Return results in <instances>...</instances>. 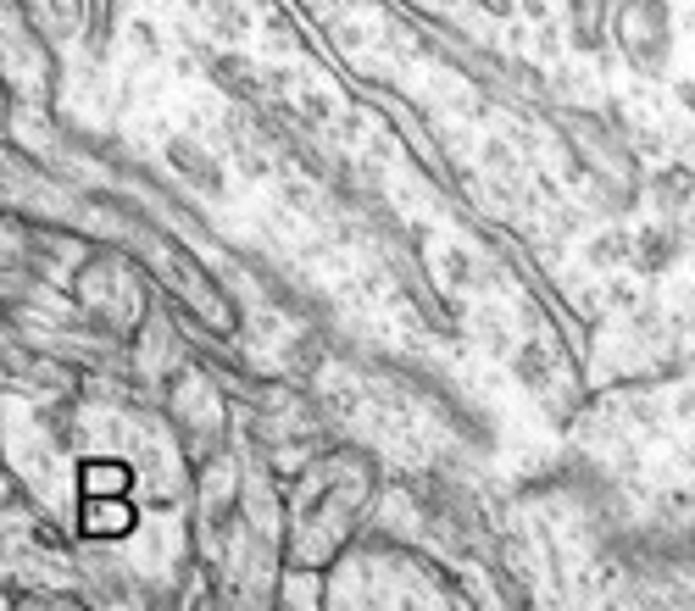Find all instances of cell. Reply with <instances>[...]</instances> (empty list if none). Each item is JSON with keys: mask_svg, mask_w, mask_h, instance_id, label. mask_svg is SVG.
Wrapping results in <instances>:
<instances>
[{"mask_svg": "<svg viewBox=\"0 0 695 611\" xmlns=\"http://www.w3.org/2000/svg\"><path fill=\"white\" fill-rule=\"evenodd\" d=\"M667 411H673L678 422H695V389H678V395L667 400Z\"/></svg>", "mask_w": 695, "mask_h": 611, "instance_id": "cell-17", "label": "cell"}, {"mask_svg": "<svg viewBox=\"0 0 695 611\" xmlns=\"http://www.w3.org/2000/svg\"><path fill=\"white\" fill-rule=\"evenodd\" d=\"M300 118H306L311 129H334V118H339V95H334L328 84H306V90H300Z\"/></svg>", "mask_w": 695, "mask_h": 611, "instance_id": "cell-8", "label": "cell"}, {"mask_svg": "<svg viewBox=\"0 0 695 611\" xmlns=\"http://www.w3.org/2000/svg\"><path fill=\"white\" fill-rule=\"evenodd\" d=\"M334 45H339L345 57H362V51L374 45V23H368V18H339V23H334Z\"/></svg>", "mask_w": 695, "mask_h": 611, "instance_id": "cell-10", "label": "cell"}, {"mask_svg": "<svg viewBox=\"0 0 695 611\" xmlns=\"http://www.w3.org/2000/svg\"><path fill=\"white\" fill-rule=\"evenodd\" d=\"M140 7H145V12H151V7H162V0H140Z\"/></svg>", "mask_w": 695, "mask_h": 611, "instance_id": "cell-20", "label": "cell"}, {"mask_svg": "<svg viewBox=\"0 0 695 611\" xmlns=\"http://www.w3.org/2000/svg\"><path fill=\"white\" fill-rule=\"evenodd\" d=\"M435 273H440L446 289H479L484 284V267H479V256L468 245H440L435 251Z\"/></svg>", "mask_w": 695, "mask_h": 611, "instance_id": "cell-3", "label": "cell"}, {"mask_svg": "<svg viewBox=\"0 0 695 611\" xmlns=\"http://www.w3.org/2000/svg\"><path fill=\"white\" fill-rule=\"evenodd\" d=\"M512 378H518L523 389H534V395L551 389V378H556V373H551V350H545L540 339H529V345L512 356Z\"/></svg>", "mask_w": 695, "mask_h": 611, "instance_id": "cell-4", "label": "cell"}, {"mask_svg": "<svg viewBox=\"0 0 695 611\" xmlns=\"http://www.w3.org/2000/svg\"><path fill=\"white\" fill-rule=\"evenodd\" d=\"M673 262V234H662V228H640L634 234V256H628V267L634 273H662Z\"/></svg>", "mask_w": 695, "mask_h": 611, "instance_id": "cell-6", "label": "cell"}, {"mask_svg": "<svg viewBox=\"0 0 695 611\" xmlns=\"http://www.w3.org/2000/svg\"><path fill=\"white\" fill-rule=\"evenodd\" d=\"M606 306L612 312H634L640 306V284L628 273H606Z\"/></svg>", "mask_w": 695, "mask_h": 611, "instance_id": "cell-11", "label": "cell"}, {"mask_svg": "<svg viewBox=\"0 0 695 611\" xmlns=\"http://www.w3.org/2000/svg\"><path fill=\"white\" fill-rule=\"evenodd\" d=\"M673 101H678L684 112H695V79H673Z\"/></svg>", "mask_w": 695, "mask_h": 611, "instance_id": "cell-18", "label": "cell"}, {"mask_svg": "<svg viewBox=\"0 0 695 611\" xmlns=\"http://www.w3.org/2000/svg\"><path fill=\"white\" fill-rule=\"evenodd\" d=\"M678 34H695V0H689V7L678 12Z\"/></svg>", "mask_w": 695, "mask_h": 611, "instance_id": "cell-19", "label": "cell"}, {"mask_svg": "<svg viewBox=\"0 0 695 611\" xmlns=\"http://www.w3.org/2000/svg\"><path fill=\"white\" fill-rule=\"evenodd\" d=\"M123 34H129V45H134V51L145 57V62H162V57H167V40H162V23H156L151 12H134Z\"/></svg>", "mask_w": 695, "mask_h": 611, "instance_id": "cell-7", "label": "cell"}, {"mask_svg": "<svg viewBox=\"0 0 695 611\" xmlns=\"http://www.w3.org/2000/svg\"><path fill=\"white\" fill-rule=\"evenodd\" d=\"M323 400H328V406H334L339 417L362 411V389H357V384H328V389H323Z\"/></svg>", "mask_w": 695, "mask_h": 611, "instance_id": "cell-13", "label": "cell"}, {"mask_svg": "<svg viewBox=\"0 0 695 611\" xmlns=\"http://www.w3.org/2000/svg\"><path fill=\"white\" fill-rule=\"evenodd\" d=\"M628 256H634V234H623V228H601V234L584 240V262L595 273H623Z\"/></svg>", "mask_w": 695, "mask_h": 611, "instance_id": "cell-2", "label": "cell"}, {"mask_svg": "<svg viewBox=\"0 0 695 611\" xmlns=\"http://www.w3.org/2000/svg\"><path fill=\"white\" fill-rule=\"evenodd\" d=\"M45 12H51V23H57L62 34H73V29L84 23V0H45Z\"/></svg>", "mask_w": 695, "mask_h": 611, "instance_id": "cell-12", "label": "cell"}, {"mask_svg": "<svg viewBox=\"0 0 695 611\" xmlns=\"http://www.w3.org/2000/svg\"><path fill=\"white\" fill-rule=\"evenodd\" d=\"M518 12L529 29H545V23H556V0H518Z\"/></svg>", "mask_w": 695, "mask_h": 611, "instance_id": "cell-15", "label": "cell"}, {"mask_svg": "<svg viewBox=\"0 0 695 611\" xmlns=\"http://www.w3.org/2000/svg\"><path fill=\"white\" fill-rule=\"evenodd\" d=\"M167 167H173L178 179H190L206 201H223V195H228V167H223L217 156H206L195 140H173V145H167Z\"/></svg>", "mask_w": 695, "mask_h": 611, "instance_id": "cell-1", "label": "cell"}, {"mask_svg": "<svg viewBox=\"0 0 695 611\" xmlns=\"http://www.w3.org/2000/svg\"><path fill=\"white\" fill-rule=\"evenodd\" d=\"M684 456H689V461H695V439H689V450H684Z\"/></svg>", "mask_w": 695, "mask_h": 611, "instance_id": "cell-21", "label": "cell"}, {"mask_svg": "<svg viewBox=\"0 0 695 611\" xmlns=\"http://www.w3.org/2000/svg\"><path fill=\"white\" fill-rule=\"evenodd\" d=\"M656 206L662 212H689L695 206V167H662L656 173Z\"/></svg>", "mask_w": 695, "mask_h": 611, "instance_id": "cell-5", "label": "cell"}, {"mask_svg": "<svg viewBox=\"0 0 695 611\" xmlns=\"http://www.w3.org/2000/svg\"><path fill=\"white\" fill-rule=\"evenodd\" d=\"M278 201H284L289 212H311V190H306V184H278Z\"/></svg>", "mask_w": 695, "mask_h": 611, "instance_id": "cell-16", "label": "cell"}, {"mask_svg": "<svg viewBox=\"0 0 695 611\" xmlns=\"http://www.w3.org/2000/svg\"><path fill=\"white\" fill-rule=\"evenodd\" d=\"M484 167H490V173H512V167H518V151H512L507 140H484Z\"/></svg>", "mask_w": 695, "mask_h": 611, "instance_id": "cell-14", "label": "cell"}, {"mask_svg": "<svg viewBox=\"0 0 695 611\" xmlns=\"http://www.w3.org/2000/svg\"><path fill=\"white\" fill-rule=\"evenodd\" d=\"M234 179H245V184H267V179H273L267 151L251 145V140H239V145H234Z\"/></svg>", "mask_w": 695, "mask_h": 611, "instance_id": "cell-9", "label": "cell"}]
</instances>
